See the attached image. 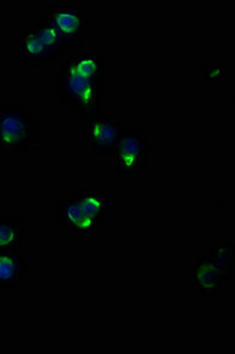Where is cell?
Returning <instances> with one entry per match:
<instances>
[{"instance_id": "obj_10", "label": "cell", "mask_w": 235, "mask_h": 354, "mask_svg": "<svg viewBox=\"0 0 235 354\" xmlns=\"http://www.w3.org/2000/svg\"><path fill=\"white\" fill-rule=\"evenodd\" d=\"M71 195L86 215L96 222L98 228L106 225V218L111 213V205L106 194L98 189H84L77 190Z\"/></svg>"}, {"instance_id": "obj_8", "label": "cell", "mask_w": 235, "mask_h": 354, "mask_svg": "<svg viewBox=\"0 0 235 354\" xmlns=\"http://www.w3.org/2000/svg\"><path fill=\"white\" fill-rule=\"evenodd\" d=\"M65 61V68L71 73L106 86V61L103 57L97 53H76L68 55Z\"/></svg>"}, {"instance_id": "obj_14", "label": "cell", "mask_w": 235, "mask_h": 354, "mask_svg": "<svg viewBox=\"0 0 235 354\" xmlns=\"http://www.w3.org/2000/svg\"><path fill=\"white\" fill-rule=\"evenodd\" d=\"M209 255L219 265L223 273V282L232 283L233 272H234V245L232 238L228 239V241L220 242L214 245Z\"/></svg>"}, {"instance_id": "obj_4", "label": "cell", "mask_w": 235, "mask_h": 354, "mask_svg": "<svg viewBox=\"0 0 235 354\" xmlns=\"http://www.w3.org/2000/svg\"><path fill=\"white\" fill-rule=\"evenodd\" d=\"M123 125L114 116H83V141L89 143L93 153L113 161L115 150L123 133Z\"/></svg>"}, {"instance_id": "obj_2", "label": "cell", "mask_w": 235, "mask_h": 354, "mask_svg": "<svg viewBox=\"0 0 235 354\" xmlns=\"http://www.w3.org/2000/svg\"><path fill=\"white\" fill-rule=\"evenodd\" d=\"M104 86L86 81L65 68L58 66L57 93L63 104L73 108L82 116L100 113V101Z\"/></svg>"}, {"instance_id": "obj_6", "label": "cell", "mask_w": 235, "mask_h": 354, "mask_svg": "<svg viewBox=\"0 0 235 354\" xmlns=\"http://www.w3.org/2000/svg\"><path fill=\"white\" fill-rule=\"evenodd\" d=\"M57 225L73 236H93L98 230L96 222L86 215L81 205L69 195L57 202L55 209Z\"/></svg>"}, {"instance_id": "obj_11", "label": "cell", "mask_w": 235, "mask_h": 354, "mask_svg": "<svg viewBox=\"0 0 235 354\" xmlns=\"http://www.w3.org/2000/svg\"><path fill=\"white\" fill-rule=\"evenodd\" d=\"M37 35L39 36L45 48L49 50L50 55L53 56V61L66 58L68 57V48L65 44L64 38L62 37L57 28L49 21L46 17L38 21V24L33 25Z\"/></svg>"}, {"instance_id": "obj_12", "label": "cell", "mask_w": 235, "mask_h": 354, "mask_svg": "<svg viewBox=\"0 0 235 354\" xmlns=\"http://www.w3.org/2000/svg\"><path fill=\"white\" fill-rule=\"evenodd\" d=\"M28 268V261L16 252L0 250V285H12L21 280Z\"/></svg>"}, {"instance_id": "obj_13", "label": "cell", "mask_w": 235, "mask_h": 354, "mask_svg": "<svg viewBox=\"0 0 235 354\" xmlns=\"http://www.w3.org/2000/svg\"><path fill=\"white\" fill-rule=\"evenodd\" d=\"M23 240L21 218H0V250L16 252L21 248Z\"/></svg>"}, {"instance_id": "obj_1", "label": "cell", "mask_w": 235, "mask_h": 354, "mask_svg": "<svg viewBox=\"0 0 235 354\" xmlns=\"http://www.w3.org/2000/svg\"><path fill=\"white\" fill-rule=\"evenodd\" d=\"M41 150L39 124L24 105L0 106V149Z\"/></svg>"}, {"instance_id": "obj_7", "label": "cell", "mask_w": 235, "mask_h": 354, "mask_svg": "<svg viewBox=\"0 0 235 354\" xmlns=\"http://www.w3.org/2000/svg\"><path fill=\"white\" fill-rule=\"evenodd\" d=\"M191 286L203 297H218L223 293V278L219 265L211 255H198L189 272Z\"/></svg>"}, {"instance_id": "obj_9", "label": "cell", "mask_w": 235, "mask_h": 354, "mask_svg": "<svg viewBox=\"0 0 235 354\" xmlns=\"http://www.w3.org/2000/svg\"><path fill=\"white\" fill-rule=\"evenodd\" d=\"M18 50L21 63L26 65H49L53 58L49 50L45 48L39 36L37 35L33 26L23 28L18 38Z\"/></svg>"}, {"instance_id": "obj_3", "label": "cell", "mask_w": 235, "mask_h": 354, "mask_svg": "<svg viewBox=\"0 0 235 354\" xmlns=\"http://www.w3.org/2000/svg\"><path fill=\"white\" fill-rule=\"evenodd\" d=\"M46 18L53 21L64 38L68 51H76L86 46L89 17L84 8L73 1H53L46 11Z\"/></svg>"}, {"instance_id": "obj_5", "label": "cell", "mask_w": 235, "mask_h": 354, "mask_svg": "<svg viewBox=\"0 0 235 354\" xmlns=\"http://www.w3.org/2000/svg\"><path fill=\"white\" fill-rule=\"evenodd\" d=\"M150 142L143 129H124L115 150L114 171L118 175H134L147 169Z\"/></svg>"}]
</instances>
